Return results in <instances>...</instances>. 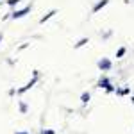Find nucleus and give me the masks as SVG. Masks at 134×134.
<instances>
[{
  "mask_svg": "<svg viewBox=\"0 0 134 134\" xmlns=\"http://www.w3.org/2000/svg\"><path fill=\"white\" fill-rule=\"evenodd\" d=\"M54 14H55V11H50V13H48V14H45V16H43V18H41V20H40V21H41V23H45V21L48 20V18H52Z\"/></svg>",
  "mask_w": 134,
  "mask_h": 134,
  "instance_id": "nucleus-6",
  "label": "nucleus"
},
{
  "mask_svg": "<svg viewBox=\"0 0 134 134\" xmlns=\"http://www.w3.org/2000/svg\"><path fill=\"white\" fill-rule=\"evenodd\" d=\"M125 54V47H122V48H120V50L116 52V57H122V55H124Z\"/></svg>",
  "mask_w": 134,
  "mask_h": 134,
  "instance_id": "nucleus-9",
  "label": "nucleus"
},
{
  "mask_svg": "<svg viewBox=\"0 0 134 134\" xmlns=\"http://www.w3.org/2000/svg\"><path fill=\"white\" fill-rule=\"evenodd\" d=\"M98 88H104V90H107L109 93L114 91V86L109 82V79H107V77H102V79L98 81Z\"/></svg>",
  "mask_w": 134,
  "mask_h": 134,
  "instance_id": "nucleus-1",
  "label": "nucleus"
},
{
  "mask_svg": "<svg viewBox=\"0 0 134 134\" xmlns=\"http://www.w3.org/2000/svg\"><path fill=\"white\" fill-rule=\"evenodd\" d=\"M86 43H88V40L84 38V40H81L79 43H75V48H79V47H82V45H86Z\"/></svg>",
  "mask_w": 134,
  "mask_h": 134,
  "instance_id": "nucleus-8",
  "label": "nucleus"
},
{
  "mask_svg": "<svg viewBox=\"0 0 134 134\" xmlns=\"http://www.w3.org/2000/svg\"><path fill=\"white\" fill-rule=\"evenodd\" d=\"M41 134H55L54 131H41Z\"/></svg>",
  "mask_w": 134,
  "mask_h": 134,
  "instance_id": "nucleus-12",
  "label": "nucleus"
},
{
  "mask_svg": "<svg viewBox=\"0 0 134 134\" xmlns=\"http://www.w3.org/2000/svg\"><path fill=\"white\" fill-rule=\"evenodd\" d=\"M98 68H100L102 72L111 70V61H109V59H100V61H98Z\"/></svg>",
  "mask_w": 134,
  "mask_h": 134,
  "instance_id": "nucleus-4",
  "label": "nucleus"
},
{
  "mask_svg": "<svg viewBox=\"0 0 134 134\" xmlns=\"http://www.w3.org/2000/svg\"><path fill=\"white\" fill-rule=\"evenodd\" d=\"M36 81H38V72H34V79H32L31 82H27V84H25V86H23V88H21V90H18V93H20V95H21V93H25V91H27V90H31L32 86L36 84Z\"/></svg>",
  "mask_w": 134,
  "mask_h": 134,
  "instance_id": "nucleus-2",
  "label": "nucleus"
},
{
  "mask_svg": "<svg viewBox=\"0 0 134 134\" xmlns=\"http://www.w3.org/2000/svg\"><path fill=\"white\" fill-rule=\"evenodd\" d=\"M132 104H134V97H132Z\"/></svg>",
  "mask_w": 134,
  "mask_h": 134,
  "instance_id": "nucleus-14",
  "label": "nucleus"
},
{
  "mask_svg": "<svg viewBox=\"0 0 134 134\" xmlns=\"http://www.w3.org/2000/svg\"><path fill=\"white\" fill-rule=\"evenodd\" d=\"M118 93H120V95H127V93H129V88H124V90H120Z\"/></svg>",
  "mask_w": 134,
  "mask_h": 134,
  "instance_id": "nucleus-10",
  "label": "nucleus"
},
{
  "mask_svg": "<svg viewBox=\"0 0 134 134\" xmlns=\"http://www.w3.org/2000/svg\"><path fill=\"white\" fill-rule=\"evenodd\" d=\"M107 2H109V0H100V2H97V5L93 7V13H98L102 7H105V5H107Z\"/></svg>",
  "mask_w": 134,
  "mask_h": 134,
  "instance_id": "nucleus-5",
  "label": "nucleus"
},
{
  "mask_svg": "<svg viewBox=\"0 0 134 134\" xmlns=\"http://www.w3.org/2000/svg\"><path fill=\"white\" fill-rule=\"evenodd\" d=\"M29 11H31V5H27V7H23V9H20V11H14V13H13L11 16H13V18L16 20V18H21V16H25V14H27Z\"/></svg>",
  "mask_w": 134,
  "mask_h": 134,
  "instance_id": "nucleus-3",
  "label": "nucleus"
},
{
  "mask_svg": "<svg viewBox=\"0 0 134 134\" xmlns=\"http://www.w3.org/2000/svg\"><path fill=\"white\" fill-rule=\"evenodd\" d=\"M16 134H27V132H16Z\"/></svg>",
  "mask_w": 134,
  "mask_h": 134,
  "instance_id": "nucleus-13",
  "label": "nucleus"
},
{
  "mask_svg": "<svg viewBox=\"0 0 134 134\" xmlns=\"http://www.w3.org/2000/svg\"><path fill=\"white\" fill-rule=\"evenodd\" d=\"M20 0H7V5H14V4H18Z\"/></svg>",
  "mask_w": 134,
  "mask_h": 134,
  "instance_id": "nucleus-11",
  "label": "nucleus"
},
{
  "mask_svg": "<svg viewBox=\"0 0 134 134\" xmlns=\"http://www.w3.org/2000/svg\"><path fill=\"white\" fill-rule=\"evenodd\" d=\"M81 100H82V102L86 104L88 100H90V93H82V95H81Z\"/></svg>",
  "mask_w": 134,
  "mask_h": 134,
  "instance_id": "nucleus-7",
  "label": "nucleus"
}]
</instances>
